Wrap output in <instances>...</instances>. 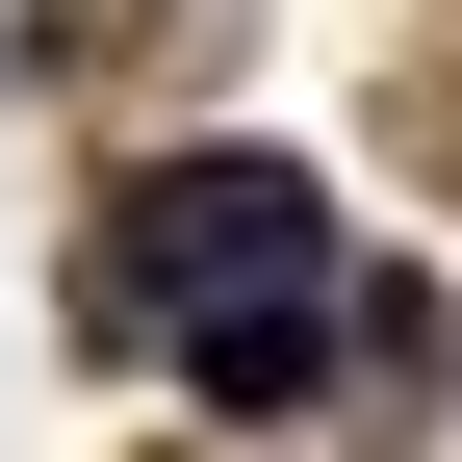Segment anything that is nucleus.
I'll use <instances>...</instances> for the list:
<instances>
[{
    "mask_svg": "<svg viewBox=\"0 0 462 462\" xmlns=\"http://www.w3.org/2000/svg\"><path fill=\"white\" fill-rule=\"evenodd\" d=\"M257 282H334V180L309 154H154L129 206L78 231V334H180V309H257Z\"/></svg>",
    "mask_w": 462,
    "mask_h": 462,
    "instance_id": "1",
    "label": "nucleus"
},
{
    "mask_svg": "<svg viewBox=\"0 0 462 462\" xmlns=\"http://www.w3.org/2000/svg\"><path fill=\"white\" fill-rule=\"evenodd\" d=\"M334 334H360V309H334V282H257V309H180V334H154V360H180V385H206L231 437H282V411H309V385H334Z\"/></svg>",
    "mask_w": 462,
    "mask_h": 462,
    "instance_id": "2",
    "label": "nucleus"
}]
</instances>
